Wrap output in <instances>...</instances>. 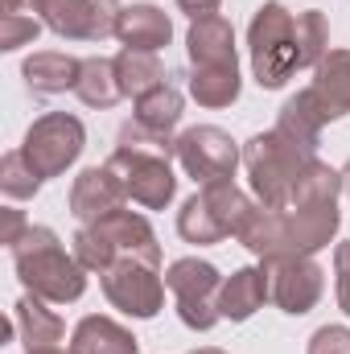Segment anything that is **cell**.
<instances>
[{"instance_id": "2", "label": "cell", "mask_w": 350, "mask_h": 354, "mask_svg": "<svg viewBox=\"0 0 350 354\" xmlns=\"http://www.w3.org/2000/svg\"><path fill=\"white\" fill-rule=\"evenodd\" d=\"M21 284L54 305H71L87 292V268L79 264V256H71L62 248V239L50 227H25V235L8 248Z\"/></svg>"}, {"instance_id": "18", "label": "cell", "mask_w": 350, "mask_h": 354, "mask_svg": "<svg viewBox=\"0 0 350 354\" xmlns=\"http://www.w3.org/2000/svg\"><path fill=\"white\" fill-rule=\"evenodd\" d=\"M79 71H83V58L58 54V50H42V54L25 58V66H21V75H25L29 91H37V95L75 91V83H79Z\"/></svg>"}, {"instance_id": "30", "label": "cell", "mask_w": 350, "mask_h": 354, "mask_svg": "<svg viewBox=\"0 0 350 354\" xmlns=\"http://www.w3.org/2000/svg\"><path fill=\"white\" fill-rule=\"evenodd\" d=\"M223 0H177V8L190 17V21H202V17H214Z\"/></svg>"}, {"instance_id": "24", "label": "cell", "mask_w": 350, "mask_h": 354, "mask_svg": "<svg viewBox=\"0 0 350 354\" xmlns=\"http://www.w3.org/2000/svg\"><path fill=\"white\" fill-rule=\"evenodd\" d=\"M190 95L202 107H231L239 99V66H194Z\"/></svg>"}, {"instance_id": "28", "label": "cell", "mask_w": 350, "mask_h": 354, "mask_svg": "<svg viewBox=\"0 0 350 354\" xmlns=\"http://www.w3.org/2000/svg\"><path fill=\"white\" fill-rule=\"evenodd\" d=\"M334 276H338V305L350 313V239L334 252Z\"/></svg>"}, {"instance_id": "8", "label": "cell", "mask_w": 350, "mask_h": 354, "mask_svg": "<svg viewBox=\"0 0 350 354\" xmlns=\"http://www.w3.org/2000/svg\"><path fill=\"white\" fill-rule=\"evenodd\" d=\"M107 169L120 177L124 194L136 206H145V210H161V206L174 202L177 177L169 169V157H161V153H145V149L116 145V153L107 157Z\"/></svg>"}, {"instance_id": "21", "label": "cell", "mask_w": 350, "mask_h": 354, "mask_svg": "<svg viewBox=\"0 0 350 354\" xmlns=\"http://www.w3.org/2000/svg\"><path fill=\"white\" fill-rule=\"evenodd\" d=\"M145 132H153V136H174V128L181 124V91L165 79L161 87H153L149 95H140L136 99V115H132Z\"/></svg>"}, {"instance_id": "12", "label": "cell", "mask_w": 350, "mask_h": 354, "mask_svg": "<svg viewBox=\"0 0 350 354\" xmlns=\"http://www.w3.org/2000/svg\"><path fill=\"white\" fill-rule=\"evenodd\" d=\"M33 12L71 41H103L116 33V8H107V0H42Z\"/></svg>"}, {"instance_id": "15", "label": "cell", "mask_w": 350, "mask_h": 354, "mask_svg": "<svg viewBox=\"0 0 350 354\" xmlns=\"http://www.w3.org/2000/svg\"><path fill=\"white\" fill-rule=\"evenodd\" d=\"M116 37L124 41V50H165L174 37L169 17L157 4H124L116 8Z\"/></svg>"}, {"instance_id": "33", "label": "cell", "mask_w": 350, "mask_h": 354, "mask_svg": "<svg viewBox=\"0 0 350 354\" xmlns=\"http://www.w3.org/2000/svg\"><path fill=\"white\" fill-rule=\"evenodd\" d=\"M194 354H223V351H214V346H202V351H194Z\"/></svg>"}, {"instance_id": "29", "label": "cell", "mask_w": 350, "mask_h": 354, "mask_svg": "<svg viewBox=\"0 0 350 354\" xmlns=\"http://www.w3.org/2000/svg\"><path fill=\"white\" fill-rule=\"evenodd\" d=\"M25 227H29V223H25V214H21V210H12V206H4V210H0V243H8V248H12V243L25 235Z\"/></svg>"}, {"instance_id": "10", "label": "cell", "mask_w": 350, "mask_h": 354, "mask_svg": "<svg viewBox=\"0 0 350 354\" xmlns=\"http://www.w3.org/2000/svg\"><path fill=\"white\" fill-rule=\"evenodd\" d=\"M177 149V161L181 169L194 177V181H219V177H235V165H239V149L235 140L223 132V128H185L181 136L174 140Z\"/></svg>"}, {"instance_id": "13", "label": "cell", "mask_w": 350, "mask_h": 354, "mask_svg": "<svg viewBox=\"0 0 350 354\" xmlns=\"http://www.w3.org/2000/svg\"><path fill=\"white\" fill-rule=\"evenodd\" d=\"M305 99V107L330 124V120H342L350 111V50H330L317 66H313V83L305 91H297Z\"/></svg>"}, {"instance_id": "9", "label": "cell", "mask_w": 350, "mask_h": 354, "mask_svg": "<svg viewBox=\"0 0 350 354\" xmlns=\"http://www.w3.org/2000/svg\"><path fill=\"white\" fill-rule=\"evenodd\" d=\"M107 301L128 313V317H157L165 305V280L157 276V264H140V260H124L99 272Z\"/></svg>"}, {"instance_id": "35", "label": "cell", "mask_w": 350, "mask_h": 354, "mask_svg": "<svg viewBox=\"0 0 350 354\" xmlns=\"http://www.w3.org/2000/svg\"><path fill=\"white\" fill-rule=\"evenodd\" d=\"M107 4H111V0H107Z\"/></svg>"}, {"instance_id": "14", "label": "cell", "mask_w": 350, "mask_h": 354, "mask_svg": "<svg viewBox=\"0 0 350 354\" xmlns=\"http://www.w3.org/2000/svg\"><path fill=\"white\" fill-rule=\"evenodd\" d=\"M128 194L120 185V177L111 174L107 165H95V169H83L71 185V214L87 227V223H99L116 210H124Z\"/></svg>"}, {"instance_id": "20", "label": "cell", "mask_w": 350, "mask_h": 354, "mask_svg": "<svg viewBox=\"0 0 350 354\" xmlns=\"http://www.w3.org/2000/svg\"><path fill=\"white\" fill-rule=\"evenodd\" d=\"M17 330H21V342H25V351H46V346H58L62 342V334H66V326H62V317L58 313H50L46 305H42V297H21L17 301Z\"/></svg>"}, {"instance_id": "27", "label": "cell", "mask_w": 350, "mask_h": 354, "mask_svg": "<svg viewBox=\"0 0 350 354\" xmlns=\"http://www.w3.org/2000/svg\"><path fill=\"white\" fill-rule=\"evenodd\" d=\"M309 354H350V330L347 326H322L309 338Z\"/></svg>"}, {"instance_id": "6", "label": "cell", "mask_w": 350, "mask_h": 354, "mask_svg": "<svg viewBox=\"0 0 350 354\" xmlns=\"http://www.w3.org/2000/svg\"><path fill=\"white\" fill-rule=\"evenodd\" d=\"M165 284H169V292H174V301H177V317H181L190 330L206 334V330L223 317V313H219L223 276H219L214 264H206V260H198V256H185V260L169 264Z\"/></svg>"}, {"instance_id": "16", "label": "cell", "mask_w": 350, "mask_h": 354, "mask_svg": "<svg viewBox=\"0 0 350 354\" xmlns=\"http://www.w3.org/2000/svg\"><path fill=\"white\" fill-rule=\"evenodd\" d=\"M185 50H190V62L194 66H239V58H235V29L219 12L190 25Z\"/></svg>"}, {"instance_id": "19", "label": "cell", "mask_w": 350, "mask_h": 354, "mask_svg": "<svg viewBox=\"0 0 350 354\" xmlns=\"http://www.w3.org/2000/svg\"><path fill=\"white\" fill-rule=\"evenodd\" d=\"M71 354H140L136 338L111 317H83L75 326Z\"/></svg>"}, {"instance_id": "7", "label": "cell", "mask_w": 350, "mask_h": 354, "mask_svg": "<svg viewBox=\"0 0 350 354\" xmlns=\"http://www.w3.org/2000/svg\"><path fill=\"white\" fill-rule=\"evenodd\" d=\"M83 145H87V132H83V124L75 120V115H66V111H50V115H42V120H33V128L25 132V145H21V153H25V161L46 177H62L75 161H79V153H83Z\"/></svg>"}, {"instance_id": "23", "label": "cell", "mask_w": 350, "mask_h": 354, "mask_svg": "<svg viewBox=\"0 0 350 354\" xmlns=\"http://www.w3.org/2000/svg\"><path fill=\"white\" fill-rule=\"evenodd\" d=\"M75 95H79L87 107H116V103L124 99L120 79H116V58H83Z\"/></svg>"}, {"instance_id": "31", "label": "cell", "mask_w": 350, "mask_h": 354, "mask_svg": "<svg viewBox=\"0 0 350 354\" xmlns=\"http://www.w3.org/2000/svg\"><path fill=\"white\" fill-rule=\"evenodd\" d=\"M342 189H347V194H350V165H347V169H342Z\"/></svg>"}, {"instance_id": "1", "label": "cell", "mask_w": 350, "mask_h": 354, "mask_svg": "<svg viewBox=\"0 0 350 354\" xmlns=\"http://www.w3.org/2000/svg\"><path fill=\"white\" fill-rule=\"evenodd\" d=\"M252 71L264 91L284 87L297 71L317 66L330 54V29L322 12H288L284 4H260L248 29Z\"/></svg>"}, {"instance_id": "34", "label": "cell", "mask_w": 350, "mask_h": 354, "mask_svg": "<svg viewBox=\"0 0 350 354\" xmlns=\"http://www.w3.org/2000/svg\"><path fill=\"white\" fill-rule=\"evenodd\" d=\"M25 4H29V8H37V4H42V0H25Z\"/></svg>"}, {"instance_id": "22", "label": "cell", "mask_w": 350, "mask_h": 354, "mask_svg": "<svg viewBox=\"0 0 350 354\" xmlns=\"http://www.w3.org/2000/svg\"><path fill=\"white\" fill-rule=\"evenodd\" d=\"M116 79H120V91L124 99H140L153 87L165 83V66L153 50H120L116 54Z\"/></svg>"}, {"instance_id": "5", "label": "cell", "mask_w": 350, "mask_h": 354, "mask_svg": "<svg viewBox=\"0 0 350 354\" xmlns=\"http://www.w3.org/2000/svg\"><path fill=\"white\" fill-rule=\"evenodd\" d=\"M252 214V202L248 194L231 181V177H219V181H206L181 210H177V231L185 243H219L227 235H239V227L248 223Z\"/></svg>"}, {"instance_id": "4", "label": "cell", "mask_w": 350, "mask_h": 354, "mask_svg": "<svg viewBox=\"0 0 350 354\" xmlns=\"http://www.w3.org/2000/svg\"><path fill=\"white\" fill-rule=\"evenodd\" d=\"M75 256L87 272H107L111 264H124V260L161 264V248H157L153 227L132 210H116L99 223H87L75 235Z\"/></svg>"}, {"instance_id": "11", "label": "cell", "mask_w": 350, "mask_h": 354, "mask_svg": "<svg viewBox=\"0 0 350 354\" xmlns=\"http://www.w3.org/2000/svg\"><path fill=\"white\" fill-rule=\"evenodd\" d=\"M268 268V288H272V301L284 309V313H293V317H301V313H309L317 301H322V292H326V272L313 264L309 256H293V260H272Z\"/></svg>"}, {"instance_id": "25", "label": "cell", "mask_w": 350, "mask_h": 354, "mask_svg": "<svg viewBox=\"0 0 350 354\" xmlns=\"http://www.w3.org/2000/svg\"><path fill=\"white\" fill-rule=\"evenodd\" d=\"M0 189L8 194V198H33L37 189H42V174L25 161V153L21 149H12V153H4V161H0Z\"/></svg>"}, {"instance_id": "3", "label": "cell", "mask_w": 350, "mask_h": 354, "mask_svg": "<svg viewBox=\"0 0 350 354\" xmlns=\"http://www.w3.org/2000/svg\"><path fill=\"white\" fill-rule=\"evenodd\" d=\"M243 165H248V177H252V189H256L260 206L284 210L293 202V194L301 189V181L309 177V169L317 165V153L272 128V132H260V136L248 140Z\"/></svg>"}, {"instance_id": "32", "label": "cell", "mask_w": 350, "mask_h": 354, "mask_svg": "<svg viewBox=\"0 0 350 354\" xmlns=\"http://www.w3.org/2000/svg\"><path fill=\"white\" fill-rule=\"evenodd\" d=\"M29 354H66V351H58V346H46V351H29Z\"/></svg>"}, {"instance_id": "26", "label": "cell", "mask_w": 350, "mask_h": 354, "mask_svg": "<svg viewBox=\"0 0 350 354\" xmlns=\"http://www.w3.org/2000/svg\"><path fill=\"white\" fill-rule=\"evenodd\" d=\"M37 33H42V21L37 17H25V12L0 17V50H21V46L37 41Z\"/></svg>"}, {"instance_id": "17", "label": "cell", "mask_w": 350, "mask_h": 354, "mask_svg": "<svg viewBox=\"0 0 350 354\" xmlns=\"http://www.w3.org/2000/svg\"><path fill=\"white\" fill-rule=\"evenodd\" d=\"M264 301H272L268 268H239V272H231V280H223L219 313H223V317H231V322H248Z\"/></svg>"}]
</instances>
